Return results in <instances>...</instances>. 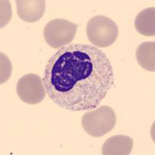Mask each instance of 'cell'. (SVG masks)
Here are the masks:
<instances>
[{
	"label": "cell",
	"instance_id": "obj_1",
	"mask_svg": "<svg viewBox=\"0 0 155 155\" xmlns=\"http://www.w3.org/2000/svg\"><path fill=\"white\" fill-rule=\"evenodd\" d=\"M47 95L72 112L96 109L114 84L112 64L92 45L71 44L48 59L43 78Z\"/></svg>",
	"mask_w": 155,
	"mask_h": 155
},
{
	"label": "cell",
	"instance_id": "obj_2",
	"mask_svg": "<svg viewBox=\"0 0 155 155\" xmlns=\"http://www.w3.org/2000/svg\"><path fill=\"white\" fill-rule=\"evenodd\" d=\"M86 35L88 41L96 48H107L118 38L119 28L112 19L98 15L88 20Z\"/></svg>",
	"mask_w": 155,
	"mask_h": 155
},
{
	"label": "cell",
	"instance_id": "obj_3",
	"mask_svg": "<svg viewBox=\"0 0 155 155\" xmlns=\"http://www.w3.org/2000/svg\"><path fill=\"white\" fill-rule=\"evenodd\" d=\"M116 124L114 110L108 106H102L83 115L81 126L84 130L93 137H101L113 130Z\"/></svg>",
	"mask_w": 155,
	"mask_h": 155
},
{
	"label": "cell",
	"instance_id": "obj_4",
	"mask_svg": "<svg viewBox=\"0 0 155 155\" xmlns=\"http://www.w3.org/2000/svg\"><path fill=\"white\" fill-rule=\"evenodd\" d=\"M78 24L64 19H54L44 27V37L47 44L54 49H60L74 40Z\"/></svg>",
	"mask_w": 155,
	"mask_h": 155
},
{
	"label": "cell",
	"instance_id": "obj_5",
	"mask_svg": "<svg viewBox=\"0 0 155 155\" xmlns=\"http://www.w3.org/2000/svg\"><path fill=\"white\" fill-rule=\"evenodd\" d=\"M16 92L20 100L29 105H37L46 96L44 81L37 74H27L20 78L16 85Z\"/></svg>",
	"mask_w": 155,
	"mask_h": 155
},
{
	"label": "cell",
	"instance_id": "obj_6",
	"mask_svg": "<svg viewBox=\"0 0 155 155\" xmlns=\"http://www.w3.org/2000/svg\"><path fill=\"white\" fill-rule=\"evenodd\" d=\"M19 17L27 23H35L42 18L45 12L44 0H16Z\"/></svg>",
	"mask_w": 155,
	"mask_h": 155
},
{
	"label": "cell",
	"instance_id": "obj_7",
	"mask_svg": "<svg viewBox=\"0 0 155 155\" xmlns=\"http://www.w3.org/2000/svg\"><path fill=\"white\" fill-rule=\"evenodd\" d=\"M134 140L128 136H113L102 145L103 155H128L132 152Z\"/></svg>",
	"mask_w": 155,
	"mask_h": 155
},
{
	"label": "cell",
	"instance_id": "obj_8",
	"mask_svg": "<svg viewBox=\"0 0 155 155\" xmlns=\"http://www.w3.org/2000/svg\"><path fill=\"white\" fill-rule=\"evenodd\" d=\"M134 26L140 34L146 37L155 36V8L141 10L136 16Z\"/></svg>",
	"mask_w": 155,
	"mask_h": 155
},
{
	"label": "cell",
	"instance_id": "obj_9",
	"mask_svg": "<svg viewBox=\"0 0 155 155\" xmlns=\"http://www.w3.org/2000/svg\"><path fill=\"white\" fill-rule=\"evenodd\" d=\"M136 58L142 68L154 72L155 42L149 41L140 44L136 51Z\"/></svg>",
	"mask_w": 155,
	"mask_h": 155
},
{
	"label": "cell",
	"instance_id": "obj_10",
	"mask_svg": "<svg viewBox=\"0 0 155 155\" xmlns=\"http://www.w3.org/2000/svg\"><path fill=\"white\" fill-rule=\"evenodd\" d=\"M12 66L11 62L7 56L3 53H1V84H3L7 81L11 75Z\"/></svg>",
	"mask_w": 155,
	"mask_h": 155
}]
</instances>
